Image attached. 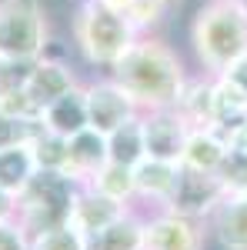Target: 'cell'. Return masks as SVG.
Wrapping results in <instances>:
<instances>
[{"label": "cell", "mask_w": 247, "mask_h": 250, "mask_svg": "<svg viewBox=\"0 0 247 250\" xmlns=\"http://www.w3.org/2000/svg\"><path fill=\"white\" fill-rule=\"evenodd\" d=\"M107 74L134 97V104L140 110L174 107L180 97V87L190 77V70L184 67V57L154 34H140L131 43V50Z\"/></svg>", "instance_id": "6da1fadb"}, {"label": "cell", "mask_w": 247, "mask_h": 250, "mask_svg": "<svg viewBox=\"0 0 247 250\" xmlns=\"http://www.w3.org/2000/svg\"><path fill=\"white\" fill-rule=\"evenodd\" d=\"M190 50L210 77L247 54V0H204L190 20Z\"/></svg>", "instance_id": "7a4b0ae2"}, {"label": "cell", "mask_w": 247, "mask_h": 250, "mask_svg": "<svg viewBox=\"0 0 247 250\" xmlns=\"http://www.w3.org/2000/svg\"><path fill=\"white\" fill-rule=\"evenodd\" d=\"M70 34L80 50V57L97 70H111L117 60L131 50V43L140 34L131 27V20L107 10L100 0H80L70 20Z\"/></svg>", "instance_id": "3957f363"}, {"label": "cell", "mask_w": 247, "mask_h": 250, "mask_svg": "<svg viewBox=\"0 0 247 250\" xmlns=\"http://www.w3.org/2000/svg\"><path fill=\"white\" fill-rule=\"evenodd\" d=\"M77 184L57 170H37L34 180L17 193V220L30 233H44L50 227L70 224Z\"/></svg>", "instance_id": "277c9868"}, {"label": "cell", "mask_w": 247, "mask_h": 250, "mask_svg": "<svg viewBox=\"0 0 247 250\" xmlns=\"http://www.w3.org/2000/svg\"><path fill=\"white\" fill-rule=\"evenodd\" d=\"M50 23L40 0H0V54L34 63L47 54Z\"/></svg>", "instance_id": "5b68a950"}, {"label": "cell", "mask_w": 247, "mask_h": 250, "mask_svg": "<svg viewBox=\"0 0 247 250\" xmlns=\"http://www.w3.org/2000/svg\"><path fill=\"white\" fill-rule=\"evenodd\" d=\"M207 224L167 207L144 210V250H204Z\"/></svg>", "instance_id": "8992f818"}, {"label": "cell", "mask_w": 247, "mask_h": 250, "mask_svg": "<svg viewBox=\"0 0 247 250\" xmlns=\"http://www.w3.org/2000/svg\"><path fill=\"white\" fill-rule=\"evenodd\" d=\"M224 197H227V193H224V187H221L217 173H201V170L180 167V180H177L171 200H167L164 207L174 210V213H184V217H190V220L207 224L210 217H214V210L221 207Z\"/></svg>", "instance_id": "52a82bcc"}, {"label": "cell", "mask_w": 247, "mask_h": 250, "mask_svg": "<svg viewBox=\"0 0 247 250\" xmlns=\"http://www.w3.org/2000/svg\"><path fill=\"white\" fill-rule=\"evenodd\" d=\"M84 94H87V120H90V127L100 130V134H111L124 120L140 114V107L134 104V97L111 74L84 83Z\"/></svg>", "instance_id": "ba28073f"}, {"label": "cell", "mask_w": 247, "mask_h": 250, "mask_svg": "<svg viewBox=\"0 0 247 250\" xmlns=\"http://www.w3.org/2000/svg\"><path fill=\"white\" fill-rule=\"evenodd\" d=\"M140 124H144V144L151 157H164V160H180L184 140H187L190 124L177 114L174 107H160V110H140Z\"/></svg>", "instance_id": "9c48e42d"}, {"label": "cell", "mask_w": 247, "mask_h": 250, "mask_svg": "<svg viewBox=\"0 0 247 250\" xmlns=\"http://www.w3.org/2000/svg\"><path fill=\"white\" fill-rule=\"evenodd\" d=\"M180 180V160H164V157H144L134 164V193L137 204H144L147 210L164 207L171 200L174 187Z\"/></svg>", "instance_id": "30bf717a"}, {"label": "cell", "mask_w": 247, "mask_h": 250, "mask_svg": "<svg viewBox=\"0 0 247 250\" xmlns=\"http://www.w3.org/2000/svg\"><path fill=\"white\" fill-rule=\"evenodd\" d=\"M77 83H80V80H77L74 67H70L67 60L47 57V54H44V57H37L30 63L27 80H23V90H27V97L44 110V107L54 104L57 97H64L67 90H74Z\"/></svg>", "instance_id": "8fae6325"}, {"label": "cell", "mask_w": 247, "mask_h": 250, "mask_svg": "<svg viewBox=\"0 0 247 250\" xmlns=\"http://www.w3.org/2000/svg\"><path fill=\"white\" fill-rule=\"evenodd\" d=\"M104 164H107V134H100L94 127H84L80 134L70 137V154H67L64 177H70L77 187H84Z\"/></svg>", "instance_id": "7c38bea8"}, {"label": "cell", "mask_w": 247, "mask_h": 250, "mask_svg": "<svg viewBox=\"0 0 247 250\" xmlns=\"http://www.w3.org/2000/svg\"><path fill=\"white\" fill-rule=\"evenodd\" d=\"M124 210H127L124 204H117V200H111V197L97 193L90 184H84V187H77V193H74L70 224H74L77 230H84L87 237H94V233H100L107 224H114Z\"/></svg>", "instance_id": "4fadbf2b"}, {"label": "cell", "mask_w": 247, "mask_h": 250, "mask_svg": "<svg viewBox=\"0 0 247 250\" xmlns=\"http://www.w3.org/2000/svg\"><path fill=\"white\" fill-rule=\"evenodd\" d=\"M221 250H247V193H227L207 220Z\"/></svg>", "instance_id": "5bb4252c"}, {"label": "cell", "mask_w": 247, "mask_h": 250, "mask_svg": "<svg viewBox=\"0 0 247 250\" xmlns=\"http://www.w3.org/2000/svg\"><path fill=\"white\" fill-rule=\"evenodd\" d=\"M40 124L47 130H54L60 137H70L80 134L84 127H90L87 120V94H84V83H77L74 90H67L64 97H57L54 104H47L40 110Z\"/></svg>", "instance_id": "9a60e30c"}, {"label": "cell", "mask_w": 247, "mask_h": 250, "mask_svg": "<svg viewBox=\"0 0 247 250\" xmlns=\"http://www.w3.org/2000/svg\"><path fill=\"white\" fill-rule=\"evenodd\" d=\"M224 154H227V144L214 127H190L184 150H180V167L201 173H217Z\"/></svg>", "instance_id": "2e32d148"}, {"label": "cell", "mask_w": 247, "mask_h": 250, "mask_svg": "<svg viewBox=\"0 0 247 250\" xmlns=\"http://www.w3.org/2000/svg\"><path fill=\"white\" fill-rule=\"evenodd\" d=\"M174 110L184 117L190 127H210L214 124V77L204 74V70L190 74L187 83L180 87Z\"/></svg>", "instance_id": "e0dca14e"}, {"label": "cell", "mask_w": 247, "mask_h": 250, "mask_svg": "<svg viewBox=\"0 0 247 250\" xmlns=\"http://www.w3.org/2000/svg\"><path fill=\"white\" fill-rule=\"evenodd\" d=\"M90 250H144V210L127 207L114 224L90 237Z\"/></svg>", "instance_id": "ac0fdd59"}, {"label": "cell", "mask_w": 247, "mask_h": 250, "mask_svg": "<svg viewBox=\"0 0 247 250\" xmlns=\"http://www.w3.org/2000/svg\"><path fill=\"white\" fill-rule=\"evenodd\" d=\"M37 173V160L30 154V144L27 140H17V144H7L0 147V187L7 193L17 197Z\"/></svg>", "instance_id": "d6986e66"}, {"label": "cell", "mask_w": 247, "mask_h": 250, "mask_svg": "<svg viewBox=\"0 0 247 250\" xmlns=\"http://www.w3.org/2000/svg\"><path fill=\"white\" fill-rule=\"evenodd\" d=\"M144 157H147V144H144V124H140V114H137L107 134V160L134 167Z\"/></svg>", "instance_id": "ffe728a7"}, {"label": "cell", "mask_w": 247, "mask_h": 250, "mask_svg": "<svg viewBox=\"0 0 247 250\" xmlns=\"http://www.w3.org/2000/svg\"><path fill=\"white\" fill-rule=\"evenodd\" d=\"M87 184H90L97 193L111 197V200L124 204V207H137V193H134V167H124V164L107 160V164H104Z\"/></svg>", "instance_id": "44dd1931"}, {"label": "cell", "mask_w": 247, "mask_h": 250, "mask_svg": "<svg viewBox=\"0 0 247 250\" xmlns=\"http://www.w3.org/2000/svg\"><path fill=\"white\" fill-rule=\"evenodd\" d=\"M27 144H30V154H34V160H37V170L64 173L67 154H70V140H67V137H60V134H54V130H47V127H40Z\"/></svg>", "instance_id": "7402d4cb"}, {"label": "cell", "mask_w": 247, "mask_h": 250, "mask_svg": "<svg viewBox=\"0 0 247 250\" xmlns=\"http://www.w3.org/2000/svg\"><path fill=\"white\" fill-rule=\"evenodd\" d=\"M30 250H90V237L74 224H60L30 237Z\"/></svg>", "instance_id": "603a6c76"}, {"label": "cell", "mask_w": 247, "mask_h": 250, "mask_svg": "<svg viewBox=\"0 0 247 250\" xmlns=\"http://www.w3.org/2000/svg\"><path fill=\"white\" fill-rule=\"evenodd\" d=\"M174 3H177V0H134L127 20H131V27L137 34H154L164 20L171 17Z\"/></svg>", "instance_id": "cb8c5ba5"}, {"label": "cell", "mask_w": 247, "mask_h": 250, "mask_svg": "<svg viewBox=\"0 0 247 250\" xmlns=\"http://www.w3.org/2000/svg\"><path fill=\"white\" fill-rule=\"evenodd\" d=\"M217 180L224 193H247V150L227 147V154L217 167Z\"/></svg>", "instance_id": "d4e9b609"}, {"label": "cell", "mask_w": 247, "mask_h": 250, "mask_svg": "<svg viewBox=\"0 0 247 250\" xmlns=\"http://www.w3.org/2000/svg\"><path fill=\"white\" fill-rule=\"evenodd\" d=\"M40 127H44L40 117H37V120H17V117H10V114L0 110V147L17 144V140H30Z\"/></svg>", "instance_id": "484cf974"}, {"label": "cell", "mask_w": 247, "mask_h": 250, "mask_svg": "<svg viewBox=\"0 0 247 250\" xmlns=\"http://www.w3.org/2000/svg\"><path fill=\"white\" fill-rule=\"evenodd\" d=\"M27 70H30V63H27V60H17V57L0 54V97L20 90V87H23V80H27Z\"/></svg>", "instance_id": "4316f807"}, {"label": "cell", "mask_w": 247, "mask_h": 250, "mask_svg": "<svg viewBox=\"0 0 247 250\" xmlns=\"http://www.w3.org/2000/svg\"><path fill=\"white\" fill-rule=\"evenodd\" d=\"M0 250H30V233L20 227L17 217L0 224Z\"/></svg>", "instance_id": "83f0119b"}, {"label": "cell", "mask_w": 247, "mask_h": 250, "mask_svg": "<svg viewBox=\"0 0 247 250\" xmlns=\"http://www.w3.org/2000/svg\"><path fill=\"white\" fill-rule=\"evenodd\" d=\"M221 77H227L230 83L237 87V90H244V94H247V54H241V57L234 60V63H230L227 70L221 74Z\"/></svg>", "instance_id": "f1b7e54d"}, {"label": "cell", "mask_w": 247, "mask_h": 250, "mask_svg": "<svg viewBox=\"0 0 247 250\" xmlns=\"http://www.w3.org/2000/svg\"><path fill=\"white\" fill-rule=\"evenodd\" d=\"M14 217H17V197L0 187V224L3 220H14Z\"/></svg>", "instance_id": "f546056e"}, {"label": "cell", "mask_w": 247, "mask_h": 250, "mask_svg": "<svg viewBox=\"0 0 247 250\" xmlns=\"http://www.w3.org/2000/svg\"><path fill=\"white\" fill-rule=\"evenodd\" d=\"M107 10H114V14H120V17H127L131 14V7H134V0H100Z\"/></svg>", "instance_id": "4dcf8cb0"}]
</instances>
